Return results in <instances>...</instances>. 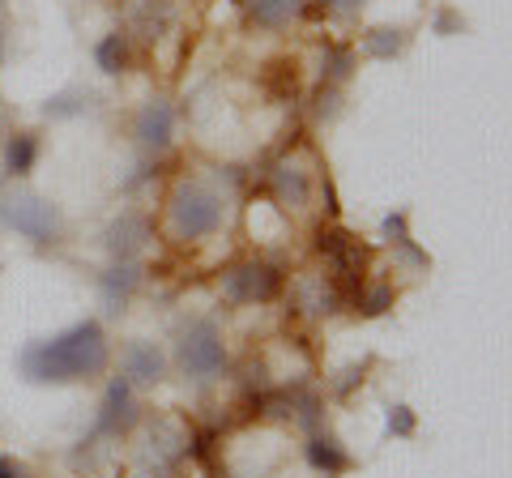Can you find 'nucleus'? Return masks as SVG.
<instances>
[{"mask_svg": "<svg viewBox=\"0 0 512 478\" xmlns=\"http://www.w3.org/2000/svg\"><path fill=\"white\" fill-rule=\"evenodd\" d=\"M137 423H141L137 389L128 385L124 376H111V380H107V389H103V402H99V419H94V436L120 440V436L133 432Z\"/></svg>", "mask_w": 512, "mask_h": 478, "instance_id": "1a4fd4ad", "label": "nucleus"}, {"mask_svg": "<svg viewBox=\"0 0 512 478\" xmlns=\"http://www.w3.org/2000/svg\"><path fill=\"white\" fill-rule=\"evenodd\" d=\"M320 5H325V13H333V18H355L372 0H320Z\"/></svg>", "mask_w": 512, "mask_h": 478, "instance_id": "b1692460", "label": "nucleus"}, {"mask_svg": "<svg viewBox=\"0 0 512 478\" xmlns=\"http://www.w3.org/2000/svg\"><path fill=\"white\" fill-rule=\"evenodd\" d=\"M316 175L320 171H308L299 158L282 154L265 171V201H274L282 214H308L316 197Z\"/></svg>", "mask_w": 512, "mask_h": 478, "instance_id": "423d86ee", "label": "nucleus"}, {"mask_svg": "<svg viewBox=\"0 0 512 478\" xmlns=\"http://www.w3.org/2000/svg\"><path fill=\"white\" fill-rule=\"evenodd\" d=\"M303 461L325 478H342V474L355 470V453H350L333 432H320V427L308 432V440H303Z\"/></svg>", "mask_w": 512, "mask_h": 478, "instance_id": "4468645a", "label": "nucleus"}, {"mask_svg": "<svg viewBox=\"0 0 512 478\" xmlns=\"http://www.w3.org/2000/svg\"><path fill=\"white\" fill-rule=\"evenodd\" d=\"M244 5L248 26L265 30V35H282L295 22H303V13L312 9V0H239Z\"/></svg>", "mask_w": 512, "mask_h": 478, "instance_id": "2eb2a0df", "label": "nucleus"}, {"mask_svg": "<svg viewBox=\"0 0 512 478\" xmlns=\"http://www.w3.org/2000/svg\"><path fill=\"white\" fill-rule=\"evenodd\" d=\"M150 239H154V218L146 210H120L107 222L103 248L111 261H137L150 248Z\"/></svg>", "mask_w": 512, "mask_h": 478, "instance_id": "9d476101", "label": "nucleus"}, {"mask_svg": "<svg viewBox=\"0 0 512 478\" xmlns=\"http://www.w3.org/2000/svg\"><path fill=\"white\" fill-rule=\"evenodd\" d=\"M0 478H30V470L22 466V461H13V457L0 453Z\"/></svg>", "mask_w": 512, "mask_h": 478, "instance_id": "393cba45", "label": "nucleus"}, {"mask_svg": "<svg viewBox=\"0 0 512 478\" xmlns=\"http://www.w3.org/2000/svg\"><path fill=\"white\" fill-rule=\"evenodd\" d=\"M269 414H278V419L295 423L299 432H316V427H325V402H320V393L308 389V385H295V389H282L269 397Z\"/></svg>", "mask_w": 512, "mask_h": 478, "instance_id": "ddd939ff", "label": "nucleus"}, {"mask_svg": "<svg viewBox=\"0 0 512 478\" xmlns=\"http://www.w3.org/2000/svg\"><path fill=\"white\" fill-rule=\"evenodd\" d=\"M231 197L222 184L201 171H180L163 193V214H158V231L171 248H201L227 227Z\"/></svg>", "mask_w": 512, "mask_h": 478, "instance_id": "f03ea898", "label": "nucleus"}, {"mask_svg": "<svg viewBox=\"0 0 512 478\" xmlns=\"http://www.w3.org/2000/svg\"><path fill=\"white\" fill-rule=\"evenodd\" d=\"M355 69H359V52L350 43H325L320 47V82L325 86H342L346 90V82L355 77Z\"/></svg>", "mask_w": 512, "mask_h": 478, "instance_id": "aec40b11", "label": "nucleus"}, {"mask_svg": "<svg viewBox=\"0 0 512 478\" xmlns=\"http://www.w3.org/2000/svg\"><path fill=\"white\" fill-rule=\"evenodd\" d=\"M175 124H180V111H175V103L163 99V94H154V99H146L133 111L128 133H133L137 150L146 158H163L175 146Z\"/></svg>", "mask_w": 512, "mask_h": 478, "instance_id": "6e6552de", "label": "nucleus"}, {"mask_svg": "<svg viewBox=\"0 0 512 478\" xmlns=\"http://www.w3.org/2000/svg\"><path fill=\"white\" fill-rule=\"evenodd\" d=\"M384 427H389L393 440H414V432H419V414H414V406L397 402V406H389V419H384Z\"/></svg>", "mask_w": 512, "mask_h": 478, "instance_id": "412c9836", "label": "nucleus"}, {"mask_svg": "<svg viewBox=\"0 0 512 478\" xmlns=\"http://www.w3.org/2000/svg\"><path fill=\"white\" fill-rule=\"evenodd\" d=\"M111 368H120L116 376H124L128 385L141 393V389H158L171 376V355L163 350V342H154V338H128V342H120Z\"/></svg>", "mask_w": 512, "mask_h": 478, "instance_id": "0eeeda50", "label": "nucleus"}, {"mask_svg": "<svg viewBox=\"0 0 512 478\" xmlns=\"http://www.w3.org/2000/svg\"><path fill=\"white\" fill-rule=\"evenodd\" d=\"M171 363L188 385H214V380L227 376L231 346H227V333H222V325L214 316H192V321L180 325L175 346H171Z\"/></svg>", "mask_w": 512, "mask_h": 478, "instance_id": "7ed1b4c3", "label": "nucleus"}, {"mask_svg": "<svg viewBox=\"0 0 512 478\" xmlns=\"http://www.w3.org/2000/svg\"><path fill=\"white\" fill-rule=\"evenodd\" d=\"M338 111H342V86H325V82H320V90H316V116L333 120Z\"/></svg>", "mask_w": 512, "mask_h": 478, "instance_id": "5701e85b", "label": "nucleus"}, {"mask_svg": "<svg viewBox=\"0 0 512 478\" xmlns=\"http://www.w3.org/2000/svg\"><path fill=\"white\" fill-rule=\"evenodd\" d=\"M141 282H146V269H141L137 261H111L107 269H99V278H94V291H99V304L111 316H120L137 299Z\"/></svg>", "mask_w": 512, "mask_h": 478, "instance_id": "9b49d317", "label": "nucleus"}, {"mask_svg": "<svg viewBox=\"0 0 512 478\" xmlns=\"http://www.w3.org/2000/svg\"><path fill=\"white\" fill-rule=\"evenodd\" d=\"M0 222L35 248H60L64 235H69L64 210L52 197L35 193V188H9V193L0 197Z\"/></svg>", "mask_w": 512, "mask_h": 478, "instance_id": "20e7f679", "label": "nucleus"}, {"mask_svg": "<svg viewBox=\"0 0 512 478\" xmlns=\"http://www.w3.org/2000/svg\"><path fill=\"white\" fill-rule=\"evenodd\" d=\"M39 158H43V137L35 129H13L5 137V180H26L30 171L39 167Z\"/></svg>", "mask_w": 512, "mask_h": 478, "instance_id": "dca6fc26", "label": "nucleus"}, {"mask_svg": "<svg viewBox=\"0 0 512 478\" xmlns=\"http://www.w3.org/2000/svg\"><path fill=\"white\" fill-rule=\"evenodd\" d=\"M346 304L355 308L363 321H376V316H384L397 304V291H393V282H384V278H363L355 291H350Z\"/></svg>", "mask_w": 512, "mask_h": 478, "instance_id": "6ab92c4d", "label": "nucleus"}, {"mask_svg": "<svg viewBox=\"0 0 512 478\" xmlns=\"http://www.w3.org/2000/svg\"><path fill=\"white\" fill-rule=\"evenodd\" d=\"M128 65H133V35H128V30H107V35L94 43V69L103 77H120V73H128Z\"/></svg>", "mask_w": 512, "mask_h": 478, "instance_id": "f3484780", "label": "nucleus"}, {"mask_svg": "<svg viewBox=\"0 0 512 478\" xmlns=\"http://www.w3.org/2000/svg\"><path fill=\"white\" fill-rule=\"evenodd\" d=\"M295 308H303L308 316H333L338 308H346V291H342V282L329 274V269H308V274H299L295 282Z\"/></svg>", "mask_w": 512, "mask_h": 478, "instance_id": "f8f14e48", "label": "nucleus"}, {"mask_svg": "<svg viewBox=\"0 0 512 478\" xmlns=\"http://www.w3.org/2000/svg\"><path fill=\"white\" fill-rule=\"evenodd\" d=\"M410 47V30L406 26H367L359 35V52L367 60H397Z\"/></svg>", "mask_w": 512, "mask_h": 478, "instance_id": "a211bd4d", "label": "nucleus"}, {"mask_svg": "<svg viewBox=\"0 0 512 478\" xmlns=\"http://www.w3.org/2000/svg\"><path fill=\"white\" fill-rule=\"evenodd\" d=\"M286 291V269L269 257H239L218 274V295L231 308H269Z\"/></svg>", "mask_w": 512, "mask_h": 478, "instance_id": "39448f33", "label": "nucleus"}, {"mask_svg": "<svg viewBox=\"0 0 512 478\" xmlns=\"http://www.w3.org/2000/svg\"><path fill=\"white\" fill-rule=\"evenodd\" d=\"M0 65H5V35H0Z\"/></svg>", "mask_w": 512, "mask_h": 478, "instance_id": "a878e982", "label": "nucleus"}, {"mask_svg": "<svg viewBox=\"0 0 512 478\" xmlns=\"http://www.w3.org/2000/svg\"><path fill=\"white\" fill-rule=\"evenodd\" d=\"M116 359V342H111L107 325L99 316H82V321L64 325L47 338H35L18 350V376L26 385H99L111 372Z\"/></svg>", "mask_w": 512, "mask_h": 478, "instance_id": "f257e3e1", "label": "nucleus"}, {"mask_svg": "<svg viewBox=\"0 0 512 478\" xmlns=\"http://www.w3.org/2000/svg\"><path fill=\"white\" fill-rule=\"evenodd\" d=\"M380 239H384L389 248H397V244H406V239H414V235H410V210L384 214V218H380Z\"/></svg>", "mask_w": 512, "mask_h": 478, "instance_id": "4be33fe9", "label": "nucleus"}]
</instances>
